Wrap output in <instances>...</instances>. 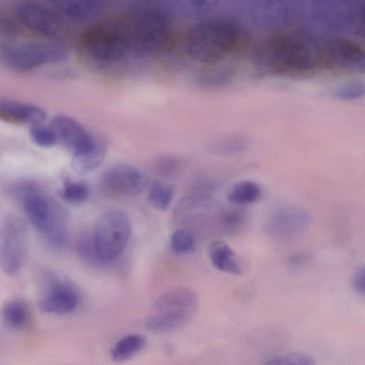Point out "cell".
<instances>
[{"mask_svg":"<svg viewBox=\"0 0 365 365\" xmlns=\"http://www.w3.org/2000/svg\"><path fill=\"white\" fill-rule=\"evenodd\" d=\"M119 29L128 51L135 57L146 58L155 55L165 46L170 33V22L160 9L142 7L128 12L120 22Z\"/></svg>","mask_w":365,"mask_h":365,"instance_id":"cell-1","label":"cell"},{"mask_svg":"<svg viewBox=\"0 0 365 365\" xmlns=\"http://www.w3.org/2000/svg\"><path fill=\"white\" fill-rule=\"evenodd\" d=\"M238 31L230 22L209 19L194 26L185 42L190 57L201 63H214L224 59L235 48Z\"/></svg>","mask_w":365,"mask_h":365,"instance_id":"cell-2","label":"cell"},{"mask_svg":"<svg viewBox=\"0 0 365 365\" xmlns=\"http://www.w3.org/2000/svg\"><path fill=\"white\" fill-rule=\"evenodd\" d=\"M21 191L23 206L32 225L51 247H63L67 241V227L62 207L34 184H26Z\"/></svg>","mask_w":365,"mask_h":365,"instance_id":"cell-3","label":"cell"},{"mask_svg":"<svg viewBox=\"0 0 365 365\" xmlns=\"http://www.w3.org/2000/svg\"><path fill=\"white\" fill-rule=\"evenodd\" d=\"M266 53L269 64L285 73L308 71L321 61V53L310 41L291 32L281 33L270 38Z\"/></svg>","mask_w":365,"mask_h":365,"instance_id":"cell-4","label":"cell"},{"mask_svg":"<svg viewBox=\"0 0 365 365\" xmlns=\"http://www.w3.org/2000/svg\"><path fill=\"white\" fill-rule=\"evenodd\" d=\"M199 305L197 294L187 288L171 289L155 301L145 326L152 332L173 331L187 322Z\"/></svg>","mask_w":365,"mask_h":365,"instance_id":"cell-5","label":"cell"},{"mask_svg":"<svg viewBox=\"0 0 365 365\" xmlns=\"http://www.w3.org/2000/svg\"><path fill=\"white\" fill-rule=\"evenodd\" d=\"M130 233L129 220L125 213L110 210L97 220L93 235L96 257L100 262L117 258L128 245Z\"/></svg>","mask_w":365,"mask_h":365,"instance_id":"cell-6","label":"cell"},{"mask_svg":"<svg viewBox=\"0 0 365 365\" xmlns=\"http://www.w3.org/2000/svg\"><path fill=\"white\" fill-rule=\"evenodd\" d=\"M1 56L10 68L19 71H29L65 60L67 51L58 43L23 41L6 45L2 50Z\"/></svg>","mask_w":365,"mask_h":365,"instance_id":"cell-7","label":"cell"},{"mask_svg":"<svg viewBox=\"0 0 365 365\" xmlns=\"http://www.w3.org/2000/svg\"><path fill=\"white\" fill-rule=\"evenodd\" d=\"M28 246L26 222L18 215H5L0 222V268L9 276L23 267Z\"/></svg>","mask_w":365,"mask_h":365,"instance_id":"cell-8","label":"cell"},{"mask_svg":"<svg viewBox=\"0 0 365 365\" xmlns=\"http://www.w3.org/2000/svg\"><path fill=\"white\" fill-rule=\"evenodd\" d=\"M83 43L87 53L97 61L114 63L128 53L119 28L98 26L90 29L85 34Z\"/></svg>","mask_w":365,"mask_h":365,"instance_id":"cell-9","label":"cell"},{"mask_svg":"<svg viewBox=\"0 0 365 365\" xmlns=\"http://www.w3.org/2000/svg\"><path fill=\"white\" fill-rule=\"evenodd\" d=\"M148 175L138 168L127 163L111 166L102 179L103 188L112 194L133 196L143 193L150 185Z\"/></svg>","mask_w":365,"mask_h":365,"instance_id":"cell-10","label":"cell"},{"mask_svg":"<svg viewBox=\"0 0 365 365\" xmlns=\"http://www.w3.org/2000/svg\"><path fill=\"white\" fill-rule=\"evenodd\" d=\"M80 293L71 282L51 279L44 287L39 300V308L46 314L63 315L72 312L80 302Z\"/></svg>","mask_w":365,"mask_h":365,"instance_id":"cell-11","label":"cell"},{"mask_svg":"<svg viewBox=\"0 0 365 365\" xmlns=\"http://www.w3.org/2000/svg\"><path fill=\"white\" fill-rule=\"evenodd\" d=\"M321 60L331 67L345 71H359L364 67V52L356 42L334 38L321 52Z\"/></svg>","mask_w":365,"mask_h":365,"instance_id":"cell-12","label":"cell"},{"mask_svg":"<svg viewBox=\"0 0 365 365\" xmlns=\"http://www.w3.org/2000/svg\"><path fill=\"white\" fill-rule=\"evenodd\" d=\"M15 12L25 26L37 33L53 36L61 30V20L57 14L41 4L21 2L16 6Z\"/></svg>","mask_w":365,"mask_h":365,"instance_id":"cell-13","label":"cell"},{"mask_svg":"<svg viewBox=\"0 0 365 365\" xmlns=\"http://www.w3.org/2000/svg\"><path fill=\"white\" fill-rule=\"evenodd\" d=\"M50 128L56 140L73 155L89 150L96 140L78 121L67 115H56Z\"/></svg>","mask_w":365,"mask_h":365,"instance_id":"cell-14","label":"cell"},{"mask_svg":"<svg viewBox=\"0 0 365 365\" xmlns=\"http://www.w3.org/2000/svg\"><path fill=\"white\" fill-rule=\"evenodd\" d=\"M308 221L309 216L302 210L292 207L282 209L271 219L269 232L272 237L279 240L292 238L303 231Z\"/></svg>","mask_w":365,"mask_h":365,"instance_id":"cell-15","label":"cell"},{"mask_svg":"<svg viewBox=\"0 0 365 365\" xmlns=\"http://www.w3.org/2000/svg\"><path fill=\"white\" fill-rule=\"evenodd\" d=\"M46 118L44 110L38 106L0 98V120L34 126L41 125Z\"/></svg>","mask_w":365,"mask_h":365,"instance_id":"cell-16","label":"cell"},{"mask_svg":"<svg viewBox=\"0 0 365 365\" xmlns=\"http://www.w3.org/2000/svg\"><path fill=\"white\" fill-rule=\"evenodd\" d=\"M52 4L60 14L78 22L93 19L101 12L103 3L97 0H61Z\"/></svg>","mask_w":365,"mask_h":365,"instance_id":"cell-17","label":"cell"},{"mask_svg":"<svg viewBox=\"0 0 365 365\" xmlns=\"http://www.w3.org/2000/svg\"><path fill=\"white\" fill-rule=\"evenodd\" d=\"M208 255L212 265L218 270L235 275L241 274L242 267L235 252L226 242L213 241L209 246Z\"/></svg>","mask_w":365,"mask_h":365,"instance_id":"cell-18","label":"cell"},{"mask_svg":"<svg viewBox=\"0 0 365 365\" xmlns=\"http://www.w3.org/2000/svg\"><path fill=\"white\" fill-rule=\"evenodd\" d=\"M107 145L102 140L96 139L94 145L89 150L73 155L71 168L78 175L88 174L97 169L103 162Z\"/></svg>","mask_w":365,"mask_h":365,"instance_id":"cell-19","label":"cell"},{"mask_svg":"<svg viewBox=\"0 0 365 365\" xmlns=\"http://www.w3.org/2000/svg\"><path fill=\"white\" fill-rule=\"evenodd\" d=\"M0 317L9 328L21 330L28 327L31 321V312L23 300L14 299L6 302L1 307Z\"/></svg>","mask_w":365,"mask_h":365,"instance_id":"cell-20","label":"cell"},{"mask_svg":"<svg viewBox=\"0 0 365 365\" xmlns=\"http://www.w3.org/2000/svg\"><path fill=\"white\" fill-rule=\"evenodd\" d=\"M260 186L251 180H242L233 185L228 190V201L236 205H247L257 202L261 197Z\"/></svg>","mask_w":365,"mask_h":365,"instance_id":"cell-21","label":"cell"},{"mask_svg":"<svg viewBox=\"0 0 365 365\" xmlns=\"http://www.w3.org/2000/svg\"><path fill=\"white\" fill-rule=\"evenodd\" d=\"M145 345V337L139 334H130L119 339L110 350L115 361H123L140 351Z\"/></svg>","mask_w":365,"mask_h":365,"instance_id":"cell-22","label":"cell"},{"mask_svg":"<svg viewBox=\"0 0 365 365\" xmlns=\"http://www.w3.org/2000/svg\"><path fill=\"white\" fill-rule=\"evenodd\" d=\"M148 200L158 210H167L173 199V190L169 185L159 181H153L148 188Z\"/></svg>","mask_w":365,"mask_h":365,"instance_id":"cell-23","label":"cell"},{"mask_svg":"<svg viewBox=\"0 0 365 365\" xmlns=\"http://www.w3.org/2000/svg\"><path fill=\"white\" fill-rule=\"evenodd\" d=\"M59 195L68 202L78 204L85 202L89 197L90 190L83 182L67 180Z\"/></svg>","mask_w":365,"mask_h":365,"instance_id":"cell-24","label":"cell"},{"mask_svg":"<svg viewBox=\"0 0 365 365\" xmlns=\"http://www.w3.org/2000/svg\"><path fill=\"white\" fill-rule=\"evenodd\" d=\"M170 247L173 252L178 255L192 252L195 248L193 234L182 228L175 230L170 238Z\"/></svg>","mask_w":365,"mask_h":365,"instance_id":"cell-25","label":"cell"},{"mask_svg":"<svg viewBox=\"0 0 365 365\" xmlns=\"http://www.w3.org/2000/svg\"><path fill=\"white\" fill-rule=\"evenodd\" d=\"M264 365H317L314 359L303 352H290L277 356Z\"/></svg>","mask_w":365,"mask_h":365,"instance_id":"cell-26","label":"cell"},{"mask_svg":"<svg viewBox=\"0 0 365 365\" xmlns=\"http://www.w3.org/2000/svg\"><path fill=\"white\" fill-rule=\"evenodd\" d=\"M30 135L34 143L43 148L51 147L57 142L52 130L41 125L32 126Z\"/></svg>","mask_w":365,"mask_h":365,"instance_id":"cell-27","label":"cell"},{"mask_svg":"<svg viewBox=\"0 0 365 365\" xmlns=\"http://www.w3.org/2000/svg\"><path fill=\"white\" fill-rule=\"evenodd\" d=\"M179 167V162L172 158L158 160L155 164V170L160 175L169 176L175 173Z\"/></svg>","mask_w":365,"mask_h":365,"instance_id":"cell-28","label":"cell"},{"mask_svg":"<svg viewBox=\"0 0 365 365\" xmlns=\"http://www.w3.org/2000/svg\"><path fill=\"white\" fill-rule=\"evenodd\" d=\"M351 287L359 294L364 296L365 293V269L359 267L354 272L351 279Z\"/></svg>","mask_w":365,"mask_h":365,"instance_id":"cell-29","label":"cell"}]
</instances>
